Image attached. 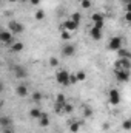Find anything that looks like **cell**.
Masks as SVG:
<instances>
[{
	"label": "cell",
	"mask_w": 131,
	"mask_h": 133,
	"mask_svg": "<svg viewBox=\"0 0 131 133\" xmlns=\"http://www.w3.org/2000/svg\"><path fill=\"white\" fill-rule=\"evenodd\" d=\"M42 98H43V96H42V93H40V91H33V101H34V102H40Z\"/></svg>",
	"instance_id": "cell-27"
},
{
	"label": "cell",
	"mask_w": 131,
	"mask_h": 133,
	"mask_svg": "<svg viewBox=\"0 0 131 133\" xmlns=\"http://www.w3.org/2000/svg\"><path fill=\"white\" fill-rule=\"evenodd\" d=\"M11 125H12L11 116H0V127H11Z\"/></svg>",
	"instance_id": "cell-14"
},
{
	"label": "cell",
	"mask_w": 131,
	"mask_h": 133,
	"mask_svg": "<svg viewBox=\"0 0 131 133\" xmlns=\"http://www.w3.org/2000/svg\"><path fill=\"white\" fill-rule=\"evenodd\" d=\"M0 129H2V127H0Z\"/></svg>",
	"instance_id": "cell-42"
},
{
	"label": "cell",
	"mask_w": 131,
	"mask_h": 133,
	"mask_svg": "<svg viewBox=\"0 0 131 133\" xmlns=\"http://www.w3.org/2000/svg\"><path fill=\"white\" fill-rule=\"evenodd\" d=\"M0 42L5 45H11L14 42V34H11L8 30H2L0 31Z\"/></svg>",
	"instance_id": "cell-5"
},
{
	"label": "cell",
	"mask_w": 131,
	"mask_h": 133,
	"mask_svg": "<svg viewBox=\"0 0 131 133\" xmlns=\"http://www.w3.org/2000/svg\"><path fill=\"white\" fill-rule=\"evenodd\" d=\"M90 36H91L94 40H100V39H102V31H100V30H96V28H91Z\"/></svg>",
	"instance_id": "cell-18"
},
{
	"label": "cell",
	"mask_w": 131,
	"mask_h": 133,
	"mask_svg": "<svg viewBox=\"0 0 131 133\" xmlns=\"http://www.w3.org/2000/svg\"><path fill=\"white\" fill-rule=\"evenodd\" d=\"M66 102V98L62 95V93H59L57 96H56V104L57 105H60V107H63V104Z\"/></svg>",
	"instance_id": "cell-21"
},
{
	"label": "cell",
	"mask_w": 131,
	"mask_h": 133,
	"mask_svg": "<svg viewBox=\"0 0 131 133\" xmlns=\"http://www.w3.org/2000/svg\"><path fill=\"white\" fill-rule=\"evenodd\" d=\"M116 53L119 54V57H120V59H131L130 51H128V50H125V48H120V50H117Z\"/></svg>",
	"instance_id": "cell-15"
},
{
	"label": "cell",
	"mask_w": 131,
	"mask_h": 133,
	"mask_svg": "<svg viewBox=\"0 0 131 133\" xmlns=\"http://www.w3.org/2000/svg\"><path fill=\"white\" fill-rule=\"evenodd\" d=\"M69 19H71L72 22H76V23H80V20H82V14H80V12H74V14L69 16Z\"/></svg>",
	"instance_id": "cell-23"
},
{
	"label": "cell",
	"mask_w": 131,
	"mask_h": 133,
	"mask_svg": "<svg viewBox=\"0 0 131 133\" xmlns=\"http://www.w3.org/2000/svg\"><path fill=\"white\" fill-rule=\"evenodd\" d=\"M31 2V5H39L40 3V0H30Z\"/></svg>",
	"instance_id": "cell-36"
},
{
	"label": "cell",
	"mask_w": 131,
	"mask_h": 133,
	"mask_svg": "<svg viewBox=\"0 0 131 133\" xmlns=\"http://www.w3.org/2000/svg\"><path fill=\"white\" fill-rule=\"evenodd\" d=\"M72 110H74V108H72V105H71L69 102H65L63 107H62V111H65V113H72Z\"/></svg>",
	"instance_id": "cell-25"
},
{
	"label": "cell",
	"mask_w": 131,
	"mask_h": 133,
	"mask_svg": "<svg viewBox=\"0 0 131 133\" xmlns=\"http://www.w3.org/2000/svg\"><path fill=\"white\" fill-rule=\"evenodd\" d=\"M60 37H62V40L68 42V40H71V33H69V31H65V30H62V34H60Z\"/></svg>",
	"instance_id": "cell-26"
},
{
	"label": "cell",
	"mask_w": 131,
	"mask_h": 133,
	"mask_svg": "<svg viewBox=\"0 0 131 133\" xmlns=\"http://www.w3.org/2000/svg\"><path fill=\"white\" fill-rule=\"evenodd\" d=\"M54 111H56V113H62V107L56 104V105H54Z\"/></svg>",
	"instance_id": "cell-34"
},
{
	"label": "cell",
	"mask_w": 131,
	"mask_h": 133,
	"mask_svg": "<svg viewBox=\"0 0 131 133\" xmlns=\"http://www.w3.org/2000/svg\"><path fill=\"white\" fill-rule=\"evenodd\" d=\"M19 2H23V0H19Z\"/></svg>",
	"instance_id": "cell-40"
},
{
	"label": "cell",
	"mask_w": 131,
	"mask_h": 133,
	"mask_svg": "<svg viewBox=\"0 0 131 133\" xmlns=\"http://www.w3.org/2000/svg\"><path fill=\"white\" fill-rule=\"evenodd\" d=\"M69 73L66 71V70H59L57 73H56V81H57V84H60V85H69Z\"/></svg>",
	"instance_id": "cell-2"
},
{
	"label": "cell",
	"mask_w": 131,
	"mask_h": 133,
	"mask_svg": "<svg viewBox=\"0 0 131 133\" xmlns=\"http://www.w3.org/2000/svg\"><path fill=\"white\" fill-rule=\"evenodd\" d=\"M120 48H122V37H119V36L111 37L110 42H108V50L117 51V50H120Z\"/></svg>",
	"instance_id": "cell-3"
},
{
	"label": "cell",
	"mask_w": 131,
	"mask_h": 133,
	"mask_svg": "<svg viewBox=\"0 0 131 133\" xmlns=\"http://www.w3.org/2000/svg\"><path fill=\"white\" fill-rule=\"evenodd\" d=\"M14 74H16V77H19V79H25V77L28 76V70L23 65H16L14 66Z\"/></svg>",
	"instance_id": "cell-9"
},
{
	"label": "cell",
	"mask_w": 131,
	"mask_h": 133,
	"mask_svg": "<svg viewBox=\"0 0 131 133\" xmlns=\"http://www.w3.org/2000/svg\"><path fill=\"white\" fill-rule=\"evenodd\" d=\"M130 66H131V59H120L116 62V70H128L130 71Z\"/></svg>",
	"instance_id": "cell-10"
},
{
	"label": "cell",
	"mask_w": 131,
	"mask_h": 133,
	"mask_svg": "<svg viewBox=\"0 0 131 133\" xmlns=\"http://www.w3.org/2000/svg\"><path fill=\"white\" fill-rule=\"evenodd\" d=\"M34 17H35V20H39V22L43 20V19H45V11H43V9H37L35 14H34Z\"/></svg>",
	"instance_id": "cell-22"
},
{
	"label": "cell",
	"mask_w": 131,
	"mask_h": 133,
	"mask_svg": "<svg viewBox=\"0 0 131 133\" xmlns=\"http://www.w3.org/2000/svg\"><path fill=\"white\" fill-rule=\"evenodd\" d=\"M2 132L3 133H14V129H12V125L11 127H2Z\"/></svg>",
	"instance_id": "cell-33"
},
{
	"label": "cell",
	"mask_w": 131,
	"mask_h": 133,
	"mask_svg": "<svg viewBox=\"0 0 131 133\" xmlns=\"http://www.w3.org/2000/svg\"><path fill=\"white\" fill-rule=\"evenodd\" d=\"M80 5L83 9H90L91 8V0H80Z\"/></svg>",
	"instance_id": "cell-29"
},
{
	"label": "cell",
	"mask_w": 131,
	"mask_h": 133,
	"mask_svg": "<svg viewBox=\"0 0 131 133\" xmlns=\"http://www.w3.org/2000/svg\"><path fill=\"white\" fill-rule=\"evenodd\" d=\"M23 48H25V45H23V42H12L11 43V51L12 53H20V51H23Z\"/></svg>",
	"instance_id": "cell-12"
},
{
	"label": "cell",
	"mask_w": 131,
	"mask_h": 133,
	"mask_svg": "<svg viewBox=\"0 0 131 133\" xmlns=\"http://www.w3.org/2000/svg\"><path fill=\"white\" fill-rule=\"evenodd\" d=\"M83 116H85V118H91V116H93V110H91L88 105H83Z\"/></svg>",
	"instance_id": "cell-24"
},
{
	"label": "cell",
	"mask_w": 131,
	"mask_h": 133,
	"mask_svg": "<svg viewBox=\"0 0 131 133\" xmlns=\"http://www.w3.org/2000/svg\"><path fill=\"white\" fill-rule=\"evenodd\" d=\"M125 20H127V22L131 20V11H127V12H125Z\"/></svg>",
	"instance_id": "cell-35"
},
{
	"label": "cell",
	"mask_w": 131,
	"mask_h": 133,
	"mask_svg": "<svg viewBox=\"0 0 131 133\" xmlns=\"http://www.w3.org/2000/svg\"><path fill=\"white\" fill-rule=\"evenodd\" d=\"M80 130V122L79 121H72V122H69V132L71 133H77Z\"/></svg>",
	"instance_id": "cell-16"
},
{
	"label": "cell",
	"mask_w": 131,
	"mask_h": 133,
	"mask_svg": "<svg viewBox=\"0 0 131 133\" xmlns=\"http://www.w3.org/2000/svg\"><path fill=\"white\" fill-rule=\"evenodd\" d=\"M40 115H42V110L40 108H37V107H34L30 110V116L33 118V119H39L40 118Z\"/></svg>",
	"instance_id": "cell-17"
},
{
	"label": "cell",
	"mask_w": 131,
	"mask_h": 133,
	"mask_svg": "<svg viewBox=\"0 0 131 133\" xmlns=\"http://www.w3.org/2000/svg\"><path fill=\"white\" fill-rule=\"evenodd\" d=\"M16 95H17L19 98H26V96L30 95L28 87H26V85H17V87H16Z\"/></svg>",
	"instance_id": "cell-11"
},
{
	"label": "cell",
	"mask_w": 131,
	"mask_h": 133,
	"mask_svg": "<svg viewBox=\"0 0 131 133\" xmlns=\"http://www.w3.org/2000/svg\"><path fill=\"white\" fill-rule=\"evenodd\" d=\"M69 85H74V84H77V79H76V74L74 73H69Z\"/></svg>",
	"instance_id": "cell-31"
},
{
	"label": "cell",
	"mask_w": 131,
	"mask_h": 133,
	"mask_svg": "<svg viewBox=\"0 0 131 133\" xmlns=\"http://www.w3.org/2000/svg\"><path fill=\"white\" fill-rule=\"evenodd\" d=\"M0 2H2V0H0Z\"/></svg>",
	"instance_id": "cell-41"
},
{
	"label": "cell",
	"mask_w": 131,
	"mask_h": 133,
	"mask_svg": "<svg viewBox=\"0 0 131 133\" xmlns=\"http://www.w3.org/2000/svg\"><path fill=\"white\" fill-rule=\"evenodd\" d=\"M122 2H123V3H125V5H128V3H130L131 0H122Z\"/></svg>",
	"instance_id": "cell-38"
},
{
	"label": "cell",
	"mask_w": 131,
	"mask_h": 133,
	"mask_svg": "<svg viewBox=\"0 0 131 133\" xmlns=\"http://www.w3.org/2000/svg\"><path fill=\"white\" fill-rule=\"evenodd\" d=\"M3 88H5V87H3V82H2V81H0V93H2V91H3Z\"/></svg>",
	"instance_id": "cell-37"
},
{
	"label": "cell",
	"mask_w": 131,
	"mask_h": 133,
	"mask_svg": "<svg viewBox=\"0 0 131 133\" xmlns=\"http://www.w3.org/2000/svg\"><path fill=\"white\" fill-rule=\"evenodd\" d=\"M8 2H19V0H8Z\"/></svg>",
	"instance_id": "cell-39"
},
{
	"label": "cell",
	"mask_w": 131,
	"mask_h": 133,
	"mask_svg": "<svg viewBox=\"0 0 131 133\" xmlns=\"http://www.w3.org/2000/svg\"><path fill=\"white\" fill-rule=\"evenodd\" d=\"M39 125L40 127H48L49 125V116L46 113H42L40 118H39Z\"/></svg>",
	"instance_id": "cell-13"
},
{
	"label": "cell",
	"mask_w": 131,
	"mask_h": 133,
	"mask_svg": "<svg viewBox=\"0 0 131 133\" xmlns=\"http://www.w3.org/2000/svg\"><path fill=\"white\" fill-rule=\"evenodd\" d=\"M59 64H60V62H59V59H57V57H51V59H49V66L56 68V66H59Z\"/></svg>",
	"instance_id": "cell-30"
},
{
	"label": "cell",
	"mask_w": 131,
	"mask_h": 133,
	"mask_svg": "<svg viewBox=\"0 0 131 133\" xmlns=\"http://www.w3.org/2000/svg\"><path fill=\"white\" fill-rule=\"evenodd\" d=\"M74 74H76V79H77V82H83V81L86 79V73H85L83 70H79V71H76Z\"/></svg>",
	"instance_id": "cell-19"
},
{
	"label": "cell",
	"mask_w": 131,
	"mask_h": 133,
	"mask_svg": "<svg viewBox=\"0 0 131 133\" xmlns=\"http://www.w3.org/2000/svg\"><path fill=\"white\" fill-rule=\"evenodd\" d=\"M8 31L11 34H22L25 31V25L20 23V22H17V20H11L8 23Z\"/></svg>",
	"instance_id": "cell-1"
},
{
	"label": "cell",
	"mask_w": 131,
	"mask_h": 133,
	"mask_svg": "<svg viewBox=\"0 0 131 133\" xmlns=\"http://www.w3.org/2000/svg\"><path fill=\"white\" fill-rule=\"evenodd\" d=\"M76 54V46L72 45V43H65L63 46H62V56H65V57H71V56H74Z\"/></svg>",
	"instance_id": "cell-7"
},
{
	"label": "cell",
	"mask_w": 131,
	"mask_h": 133,
	"mask_svg": "<svg viewBox=\"0 0 131 133\" xmlns=\"http://www.w3.org/2000/svg\"><path fill=\"white\" fill-rule=\"evenodd\" d=\"M116 79L119 82H128L130 79V71L128 70H116Z\"/></svg>",
	"instance_id": "cell-8"
},
{
	"label": "cell",
	"mask_w": 131,
	"mask_h": 133,
	"mask_svg": "<svg viewBox=\"0 0 131 133\" xmlns=\"http://www.w3.org/2000/svg\"><path fill=\"white\" fill-rule=\"evenodd\" d=\"M122 129H123L125 132H130V130H131V121H130V119H125V121H123Z\"/></svg>",
	"instance_id": "cell-28"
},
{
	"label": "cell",
	"mask_w": 131,
	"mask_h": 133,
	"mask_svg": "<svg viewBox=\"0 0 131 133\" xmlns=\"http://www.w3.org/2000/svg\"><path fill=\"white\" fill-rule=\"evenodd\" d=\"M103 25H105V22H94V25H93V28H96V30H103Z\"/></svg>",
	"instance_id": "cell-32"
},
{
	"label": "cell",
	"mask_w": 131,
	"mask_h": 133,
	"mask_svg": "<svg viewBox=\"0 0 131 133\" xmlns=\"http://www.w3.org/2000/svg\"><path fill=\"white\" fill-rule=\"evenodd\" d=\"M91 20H93V23H94V22H105V17H103V14H100V12H94V14L91 16Z\"/></svg>",
	"instance_id": "cell-20"
},
{
	"label": "cell",
	"mask_w": 131,
	"mask_h": 133,
	"mask_svg": "<svg viewBox=\"0 0 131 133\" xmlns=\"http://www.w3.org/2000/svg\"><path fill=\"white\" fill-rule=\"evenodd\" d=\"M79 25H80V23H76V22H72L71 19H68V20H65V22H63V25L60 26V31H62V30H65V31L72 33V31H76V30L79 28Z\"/></svg>",
	"instance_id": "cell-6"
},
{
	"label": "cell",
	"mask_w": 131,
	"mask_h": 133,
	"mask_svg": "<svg viewBox=\"0 0 131 133\" xmlns=\"http://www.w3.org/2000/svg\"><path fill=\"white\" fill-rule=\"evenodd\" d=\"M108 101H110L111 105H117L120 102V93H119L117 88H111L108 91Z\"/></svg>",
	"instance_id": "cell-4"
}]
</instances>
